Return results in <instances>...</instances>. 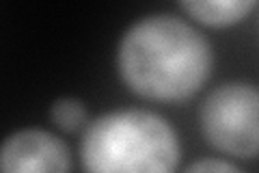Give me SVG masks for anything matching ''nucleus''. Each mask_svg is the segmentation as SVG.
I'll use <instances>...</instances> for the list:
<instances>
[{"instance_id": "1", "label": "nucleus", "mask_w": 259, "mask_h": 173, "mask_svg": "<svg viewBox=\"0 0 259 173\" xmlns=\"http://www.w3.org/2000/svg\"><path fill=\"white\" fill-rule=\"evenodd\" d=\"M212 46L175 15H147L130 26L117 48L121 80L136 95L158 102H184L205 85L212 72Z\"/></svg>"}, {"instance_id": "2", "label": "nucleus", "mask_w": 259, "mask_h": 173, "mask_svg": "<svg viewBox=\"0 0 259 173\" xmlns=\"http://www.w3.org/2000/svg\"><path fill=\"white\" fill-rule=\"evenodd\" d=\"M182 158L177 132L164 117L123 109L100 115L80 141V162L87 171H173Z\"/></svg>"}, {"instance_id": "3", "label": "nucleus", "mask_w": 259, "mask_h": 173, "mask_svg": "<svg viewBox=\"0 0 259 173\" xmlns=\"http://www.w3.org/2000/svg\"><path fill=\"white\" fill-rule=\"evenodd\" d=\"M205 141L236 158L259 156V87L227 82L209 93L199 111Z\"/></svg>"}, {"instance_id": "4", "label": "nucleus", "mask_w": 259, "mask_h": 173, "mask_svg": "<svg viewBox=\"0 0 259 173\" xmlns=\"http://www.w3.org/2000/svg\"><path fill=\"white\" fill-rule=\"evenodd\" d=\"M0 169L7 173H63L71 169V156L56 134L41 128H24L5 139Z\"/></svg>"}, {"instance_id": "5", "label": "nucleus", "mask_w": 259, "mask_h": 173, "mask_svg": "<svg viewBox=\"0 0 259 173\" xmlns=\"http://www.w3.org/2000/svg\"><path fill=\"white\" fill-rule=\"evenodd\" d=\"M184 11L199 24L214 28L233 26L255 9L257 0H180Z\"/></svg>"}, {"instance_id": "6", "label": "nucleus", "mask_w": 259, "mask_h": 173, "mask_svg": "<svg viewBox=\"0 0 259 173\" xmlns=\"http://www.w3.org/2000/svg\"><path fill=\"white\" fill-rule=\"evenodd\" d=\"M50 119L65 132H74L87 123V106L78 97H59L50 106Z\"/></svg>"}, {"instance_id": "7", "label": "nucleus", "mask_w": 259, "mask_h": 173, "mask_svg": "<svg viewBox=\"0 0 259 173\" xmlns=\"http://www.w3.org/2000/svg\"><path fill=\"white\" fill-rule=\"evenodd\" d=\"M188 171H238V167L229 160H221V158H205V160H197L192 162Z\"/></svg>"}]
</instances>
